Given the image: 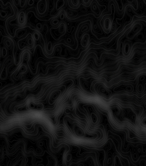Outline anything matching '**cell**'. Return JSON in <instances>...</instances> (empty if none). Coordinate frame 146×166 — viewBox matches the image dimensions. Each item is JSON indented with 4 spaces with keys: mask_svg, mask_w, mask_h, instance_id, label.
<instances>
[{
    "mask_svg": "<svg viewBox=\"0 0 146 166\" xmlns=\"http://www.w3.org/2000/svg\"><path fill=\"white\" fill-rule=\"evenodd\" d=\"M27 108L28 110L42 111L44 109V105L42 103H36V102L31 101L27 103Z\"/></svg>",
    "mask_w": 146,
    "mask_h": 166,
    "instance_id": "1",
    "label": "cell"
},
{
    "mask_svg": "<svg viewBox=\"0 0 146 166\" xmlns=\"http://www.w3.org/2000/svg\"><path fill=\"white\" fill-rule=\"evenodd\" d=\"M61 95V91L59 90H54L51 93V95H50L49 99H48V103L50 104H52L56 101L60 97Z\"/></svg>",
    "mask_w": 146,
    "mask_h": 166,
    "instance_id": "2",
    "label": "cell"
},
{
    "mask_svg": "<svg viewBox=\"0 0 146 166\" xmlns=\"http://www.w3.org/2000/svg\"><path fill=\"white\" fill-rule=\"evenodd\" d=\"M141 29H142V25H141L140 24H138L137 25L134 26V27H133V29L131 30V31L129 32V34H127V38H134V36H135L136 34H137V33L140 31Z\"/></svg>",
    "mask_w": 146,
    "mask_h": 166,
    "instance_id": "3",
    "label": "cell"
},
{
    "mask_svg": "<svg viewBox=\"0 0 146 166\" xmlns=\"http://www.w3.org/2000/svg\"><path fill=\"white\" fill-rule=\"evenodd\" d=\"M74 133L76 134V135L78 137H82L85 134V132L83 131V130L82 129L81 127H78V125L74 126Z\"/></svg>",
    "mask_w": 146,
    "mask_h": 166,
    "instance_id": "4",
    "label": "cell"
},
{
    "mask_svg": "<svg viewBox=\"0 0 146 166\" xmlns=\"http://www.w3.org/2000/svg\"><path fill=\"white\" fill-rule=\"evenodd\" d=\"M89 42V34H86L83 35L82 40H81V45L82 46V47H85L88 45Z\"/></svg>",
    "mask_w": 146,
    "mask_h": 166,
    "instance_id": "5",
    "label": "cell"
},
{
    "mask_svg": "<svg viewBox=\"0 0 146 166\" xmlns=\"http://www.w3.org/2000/svg\"><path fill=\"white\" fill-rule=\"evenodd\" d=\"M25 22V16L24 12H21L20 14L19 15V18H18V23L20 25L24 24Z\"/></svg>",
    "mask_w": 146,
    "mask_h": 166,
    "instance_id": "6",
    "label": "cell"
},
{
    "mask_svg": "<svg viewBox=\"0 0 146 166\" xmlns=\"http://www.w3.org/2000/svg\"><path fill=\"white\" fill-rule=\"evenodd\" d=\"M129 50H130V45L128 43H125L123 45V53L125 55L129 54Z\"/></svg>",
    "mask_w": 146,
    "mask_h": 166,
    "instance_id": "7",
    "label": "cell"
},
{
    "mask_svg": "<svg viewBox=\"0 0 146 166\" xmlns=\"http://www.w3.org/2000/svg\"><path fill=\"white\" fill-rule=\"evenodd\" d=\"M34 40H35L34 39L33 37H28V38H27V45H28L30 47H32L34 46Z\"/></svg>",
    "mask_w": 146,
    "mask_h": 166,
    "instance_id": "8",
    "label": "cell"
},
{
    "mask_svg": "<svg viewBox=\"0 0 146 166\" xmlns=\"http://www.w3.org/2000/svg\"><path fill=\"white\" fill-rule=\"evenodd\" d=\"M66 31V27H65V25L64 23H62L59 26V29H58V32L60 33V34H65V32Z\"/></svg>",
    "mask_w": 146,
    "mask_h": 166,
    "instance_id": "9",
    "label": "cell"
},
{
    "mask_svg": "<svg viewBox=\"0 0 146 166\" xmlns=\"http://www.w3.org/2000/svg\"><path fill=\"white\" fill-rule=\"evenodd\" d=\"M91 119L93 124H96L98 120V118L97 115L94 113H92L91 114Z\"/></svg>",
    "mask_w": 146,
    "mask_h": 166,
    "instance_id": "10",
    "label": "cell"
},
{
    "mask_svg": "<svg viewBox=\"0 0 146 166\" xmlns=\"http://www.w3.org/2000/svg\"><path fill=\"white\" fill-rule=\"evenodd\" d=\"M104 27L105 29L107 30H109V29H110L111 28V22H110V20L109 19V18H107V19L105 20L104 21Z\"/></svg>",
    "mask_w": 146,
    "mask_h": 166,
    "instance_id": "11",
    "label": "cell"
},
{
    "mask_svg": "<svg viewBox=\"0 0 146 166\" xmlns=\"http://www.w3.org/2000/svg\"><path fill=\"white\" fill-rule=\"evenodd\" d=\"M33 38L35 40H36V41L38 40H39V38H40L39 34H38V33H37V32H34V33L33 34Z\"/></svg>",
    "mask_w": 146,
    "mask_h": 166,
    "instance_id": "12",
    "label": "cell"
},
{
    "mask_svg": "<svg viewBox=\"0 0 146 166\" xmlns=\"http://www.w3.org/2000/svg\"><path fill=\"white\" fill-rule=\"evenodd\" d=\"M5 46H7V47H8V48H10V47H11V42H10V41L6 40L5 42Z\"/></svg>",
    "mask_w": 146,
    "mask_h": 166,
    "instance_id": "13",
    "label": "cell"
},
{
    "mask_svg": "<svg viewBox=\"0 0 146 166\" xmlns=\"http://www.w3.org/2000/svg\"><path fill=\"white\" fill-rule=\"evenodd\" d=\"M6 51H7V50H6V49L5 48H3V52L4 53V55H3V57H5V56L6 55H7V53H6Z\"/></svg>",
    "mask_w": 146,
    "mask_h": 166,
    "instance_id": "14",
    "label": "cell"
},
{
    "mask_svg": "<svg viewBox=\"0 0 146 166\" xmlns=\"http://www.w3.org/2000/svg\"><path fill=\"white\" fill-rule=\"evenodd\" d=\"M37 27H38V28H41V24H40V23H39V24L37 25Z\"/></svg>",
    "mask_w": 146,
    "mask_h": 166,
    "instance_id": "15",
    "label": "cell"
},
{
    "mask_svg": "<svg viewBox=\"0 0 146 166\" xmlns=\"http://www.w3.org/2000/svg\"><path fill=\"white\" fill-rule=\"evenodd\" d=\"M127 1H128V2H132L133 1V0H127Z\"/></svg>",
    "mask_w": 146,
    "mask_h": 166,
    "instance_id": "16",
    "label": "cell"
}]
</instances>
